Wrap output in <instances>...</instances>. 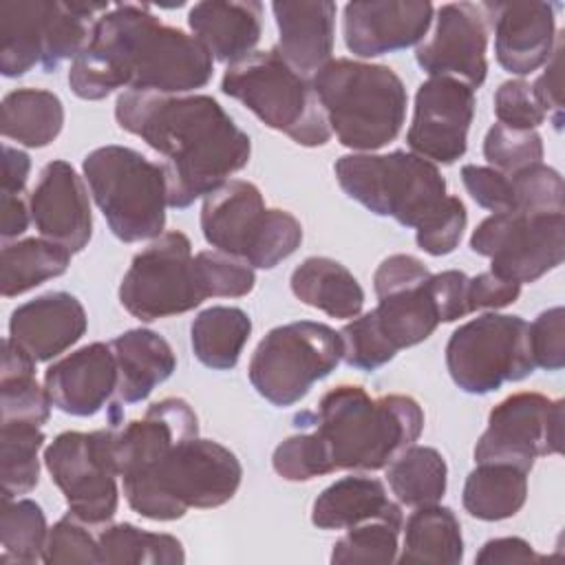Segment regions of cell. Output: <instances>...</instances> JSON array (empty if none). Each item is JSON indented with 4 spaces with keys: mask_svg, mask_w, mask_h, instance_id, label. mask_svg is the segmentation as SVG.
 Instances as JSON below:
<instances>
[{
    "mask_svg": "<svg viewBox=\"0 0 565 565\" xmlns=\"http://www.w3.org/2000/svg\"><path fill=\"white\" fill-rule=\"evenodd\" d=\"M521 294V285L516 280L503 278L494 271H481L468 278V309L470 313L477 309H501L512 305Z\"/></svg>",
    "mask_w": 565,
    "mask_h": 565,
    "instance_id": "f5cc1de1",
    "label": "cell"
},
{
    "mask_svg": "<svg viewBox=\"0 0 565 565\" xmlns=\"http://www.w3.org/2000/svg\"><path fill=\"white\" fill-rule=\"evenodd\" d=\"M271 466L287 481H311L333 472L329 452L313 430L282 439L271 455Z\"/></svg>",
    "mask_w": 565,
    "mask_h": 565,
    "instance_id": "7bdbcfd3",
    "label": "cell"
},
{
    "mask_svg": "<svg viewBox=\"0 0 565 565\" xmlns=\"http://www.w3.org/2000/svg\"><path fill=\"white\" fill-rule=\"evenodd\" d=\"M527 470L503 463L481 461L466 477L461 503L479 521H503L514 516L527 499Z\"/></svg>",
    "mask_w": 565,
    "mask_h": 565,
    "instance_id": "4dcf8cb0",
    "label": "cell"
},
{
    "mask_svg": "<svg viewBox=\"0 0 565 565\" xmlns=\"http://www.w3.org/2000/svg\"><path fill=\"white\" fill-rule=\"evenodd\" d=\"M51 397L35 380V360L9 335L2 340L0 413L2 422L42 426L51 417Z\"/></svg>",
    "mask_w": 565,
    "mask_h": 565,
    "instance_id": "e575fe53",
    "label": "cell"
},
{
    "mask_svg": "<svg viewBox=\"0 0 565 565\" xmlns=\"http://www.w3.org/2000/svg\"><path fill=\"white\" fill-rule=\"evenodd\" d=\"M545 556L536 554L534 547L521 539V536H501L490 539L481 545V550L475 556V563L479 565H510V563H536Z\"/></svg>",
    "mask_w": 565,
    "mask_h": 565,
    "instance_id": "6f0895ef",
    "label": "cell"
},
{
    "mask_svg": "<svg viewBox=\"0 0 565 565\" xmlns=\"http://www.w3.org/2000/svg\"><path fill=\"white\" fill-rule=\"evenodd\" d=\"M252 335V320L238 307H207L190 327L194 358L214 371H230L238 364L243 347Z\"/></svg>",
    "mask_w": 565,
    "mask_h": 565,
    "instance_id": "836d02e7",
    "label": "cell"
},
{
    "mask_svg": "<svg viewBox=\"0 0 565 565\" xmlns=\"http://www.w3.org/2000/svg\"><path fill=\"white\" fill-rule=\"evenodd\" d=\"M483 157L490 168L512 174L543 161V139L536 130L492 124L483 139Z\"/></svg>",
    "mask_w": 565,
    "mask_h": 565,
    "instance_id": "b9f144b4",
    "label": "cell"
},
{
    "mask_svg": "<svg viewBox=\"0 0 565 565\" xmlns=\"http://www.w3.org/2000/svg\"><path fill=\"white\" fill-rule=\"evenodd\" d=\"M71 265V252L46 238H24L2 247L0 289L15 298L51 278L62 276Z\"/></svg>",
    "mask_w": 565,
    "mask_h": 565,
    "instance_id": "8d00e7d4",
    "label": "cell"
},
{
    "mask_svg": "<svg viewBox=\"0 0 565 565\" xmlns=\"http://www.w3.org/2000/svg\"><path fill=\"white\" fill-rule=\"evenodd\" d=\"M199 435V417L181 397H166L148 406L143 417L115 424V463L119 477L143 470L177 441Z\"/></svg>",
    "mask_w": 565,
    "mask_h": 565,
    "instance_id": "cb8c5ba5",
    "label": "cell"
},
{
    "mask_svg": "<svg viewBox=\"0 0 565 565\" xmlns=\"http://www.w3.org/2000/svg\"><path fill=\"white\" fill-rule=\"evenodd\" d=\"M194 38L225 64L249 57L263 33V4L256 0H205L188 13Z\"/></svg>",
    "mask_w": 565,
    "mask_h": 565,
    "instance_id": "484cf974",
    "label": "cell"
},
{
    "mask_svg": "<svg viewBox=\"0 0 565 565\" xmlns=\"http://www.w3.org/2000/svg\"><path fill=\"white\" fill-rule=\"evenodd\" d=\"M512 185L514 212H563L565 185L558 170L534 163L508 174Z\"/></svg>",
    "mask_w": 565,
    "mask_h": 565,
    "instance_id": "ee69618b",
    "label": "cell"
},
{
    "mask_svg": "<svg viewBox=\"0 0 565 565\" xmlns=\"http://www.w3.org/2000/svg\"><path fill=\"white\" fill-rule=\"evenodd\" d=\"M221 90L249 108L267 128L278 130L305 148L324 146L331 139L327 115L307 82L278 53V49L254 51L230 64Z\"/></svg>",
    "mask_w": 565,
    "mask_h": 565,
    "instance_id": "30bf717a",
    "label": "cell"
},
{
    "mask_svg": "<svg viewBox=\"0 0 565 565\" xmlns=\"http://www.w3.org/2000/svg\"><path fill=\"white\" fill-rule=\"evenodd\" d=\"M31 221L42 238L82 252L93 236V212L88 190L68 161H49L29 194Z\"/></svg>",
    "mask_w": 565,
    "mask_h": 565,
    "instance_id": "ffe728a7",
    "label": "cell"
},
{
    "mask_svg": "<svg viewBox=\"0 0 565 565\" xmlns=\"http://www.w3.org/2000/svg\"><path fill=\"white\" fill-rule=\"evenodd\" d=\"M435 7L426 0H364L344 4L342 33L358 57L404 51L424 40Z\"/></svg>",
    "mask_w": 565,
    "mask_h": 565,
    "instance_id": "d6986e66",
    "label": "cell"
},
{
    "mask_svg": "<svg viewBox=\"0 0 565 565\" xmlns=\"http://www.w3.org/2000/svg\"><path fill=\"white\" fill-rule=\"evenodd\" d=\"M563 399L534 391L512 393L490 411L488 428L475 446V461H503L530 472L536 457L563 450Z\"/></svg>",
    "mask_w": 565,
    "mask_h": 565,
    "instance_id": "2e32d148",
    "label": "cell"
},
{
    "mask_svg": "<svg viewBox=\"0 0 565 565\" xmlns=\"http://www.w3.org/2000/svg\"><path fill=\"white\" fill-rule=\"evenodd\" d=\"M463 561V536L455 512L446 505L433 503L415 508L404 525V545L397 554L402 565L448 563Z\"/></svg>",
    "mask_w": 565,
    "mask_h": 565,
    "instance_id": "1f68e13d",
    "label": "cell"
},
{
    "mask_svg": "<svg viewBox=\"0 0 565 565\" xmlns=\"http://www.w3.org/2000/svg\"><path fill=\"white\" fill-rule=\"evenodd\" d=\"M466 289H468V276L459 269H448L430 276V291L437 302L441 322H455L470 313Z\"/></svg>",
    "mask_w": 565,
    "mask_h": 565,
    "instance_id": "9f6ffc18",
    "label": "cell"
},
{
    "mask_svg": "<svg viewBox=\"0 0 565 565\" xmlns=\"http://www.w3.org/2000/svg\"><path fill=\"white\" fill-rule=\"evenodd\" d=\"M241 479L238 457L199 435L177 441L154 463L121 477L128 505L150 521H177L190 508H218L236 494Z\"/></svg>",
    "mask_w": 565,
    "mask_h": 565,
    "instance_id": "277c9868",
    "label": "cell"
},
{
    "mask_svg": "<svg viewBox=\"0 0 565 565\" xmlns=\"http://www.w3.org/2000/svg\"><path fill=\"white\" fill-rule=\"evenodd\" d=\"M42 563H99V543L90 525L73 516H62L51 530L44 545Z\"/></svg>",
    "mask_w": 565,
    "mask_h": 565,
    "instance_id": "7dc6e473",
    "label": "cell"
},
{
    "mask_svg": "<svg viewBox=\"0 0 565 565\" xmlns=\"http://www.w3.org/2000/svg\"><path fill=\"white\" fill-rule=\"evenodd\" d=\"M563 38H556L554 51L547 60V66L543 75L532 84V93L541 108L545 110L547 119L554 124L556 130H561L563 124V99H561V86H563Z\"/></svg>",
    "mask_w": 565,
    "mask_h": 565,
    "instance_id": "11a10c76",
    "label": "cell"
},
{
    "mask_svg": "<svg viewBox=\"0 0 565 565\" xmlns=\"http://www.w3.org/2000/svg\"><path fill=\"white\" fill-rule=\"evenodd\" d=\"M338 333L342 340V360L351 369L371 373L395 358V351L388 347L369 311L353 318Z\"/></svg>",
    "mask_w": 565,
    "mask_h": 565,
    "instance_id": "bcb514c9",
    "label": "cell"
},
{
    "mask_svg": "<svg viewBox=\"0 0 565 565\" xmlns=\"http://www.w3.org/2000/svg\"><path fill=\"white\" fill-rule=\"evenodd\" d=\"M46 539H49L46 516L33 499L2 497L0 565H7V563L31 565L42 561Z\"/></svg>",
    "mask_w": 565,
    "mask_h": 565,
    "instance_id": "ab89813d",
    "label": "cell"
},
{
    "mask_svg": "<svg viewBox=\"0 0 565 565\" xmlns=\"http://www.w3.org/2000/svg\"><path fill=\"white\" fill-rule=\"evenodd\" d=\"M311 88L331 132L351 150L384 148L399 135L406 119V86L384 64L335 57L311 75Z\"/></svg>",
    "mask_w": 565,
    "mask_h": 565,
    "instance_id": "5b68a950",
    "label": "cell"
},
{
    "mask_svg": "<svg viewBox=\"0 0 565 565\" xmlns=\"http://www.w3.org/2000/svg\"><path fill=\"white\" fill-rule=\"evenodd\" d=\"M461 181L477 205L490 210L492 214L514 212L512 185H510L508 174H503L490 166L466 163L461 168Z\"/></svg>",
    "mask_w": 565,
    "mask_h": 565,
    "instance_id": "816d5d0a",
    "label": "cell"
},
{
    "mask_svg": "<svg viewBox=\"0 0 565 565\" xmlns=\"http://www.w3.org/2000/svg\"><path fill=\"white\" fill-rule=\"evenodd\" d=\"M214 57L185 31L163 24L148 4H113L71 62L68 86L79 99H104L117 88L185 95L203 88Z\"/></svg>",
    "mask_w": 565,
    "mask_h": 565,
    "instance_id": "7a4b0ae2",
    "label": "cell"
},
{
    "mask_svg": "<svg viewBox=\"0 0 565 565\" xmlns=\"http://www.w3.org/2000/svg\"><path fill=\"white\" fill-rule=\"evenodd\" d=\"M31 172V159L20 148H13L9 143L2 146V190L11 194H22L26 179Z\"/></svg>",
    "mask_w": 565,
    "mask_h": 565,
    "instance_id": "91938a15",
    "label": "cell"
},
{
    "mask_svg": "<svg viewBox=\"0 0 565 565\" xmlns=\"http://www.w3.org/2000/svg\"><path fill=\"white\" fill-rule=\"evenodd\" d=\"M446 369L470 395H488L505 382L534 373L527 322L521 316L483 313L452 331L446 344Z\"/></svg>",
    "mask_w": 565,
    "mask_h": 565,
    "instance_id": "7c38bea8",
    "label": "cell"
},
{
    "mask_svg": "<svg viewBox=\"0 0 565 565\" xmlns=\"http://www.w3.org/2000/svg\"><path fill=\"white\" fill-rule=\"evenodd\" d=\"M203 300L205 291L194 267L192 243L179 230L152 238L132 258L119 285L121 307L141 322L192 311Z\"/></svg>",
    "mask_w": 565,
    "mask_h": 565,
    "instance_id": "5bb4252c",
    "label": "cell"
},
{
    "mask_svg": "<svg viewBox=\"0 0 565 565\" xmlns=\"http://www.w3.org/2000/svg\"><path fill=\"white\" fill-rule=\"evenodd\" d=\"M46 435L29 422L0 424V477L2 497H20L31 492L40 479L38 452Z\"/></svg>",
    "mask_w": 565,
    "mask_h": 565,
    "instance_id": "f35d334b",
    "label": "cell"
},
{
    "mask_svg": "<svg viewBox=\"0 0 565 565\" xmlns=\"http://www.w3.org/2000/svg\"><path fill=\"white\" fill-rule=\"evenodd\" d=\"M117 362V404L143 402L177 369L168 340L152 329H128L110 340Z\"/></svg>",
    "mask_w": 565,
    "mask_h": 565,
    "instance_id": "4316f807",
    "label": "cell"
},
{
    "mask_svg": "<svg viewBox=\"0 0 565 565\" xmlns=\"http://www.w3.org/2000/svg\"><path fill=\"white\" fill-rule=\"evenodd\" d=\"M289 285L298 300L331 318L353 320L364 307V289L358 278L342 263L327 256L305 258L291 271Z\"/></svg>",
    "mask_w": 565,
    "mask_h": 565,
    "instance_id": "f1b7e54d",
    "label": "cell"
},
{
    "mask_svg": "<svg viewBox=\"0 0 565 565\" xmlns=\"http://www.w3.org/2000/svg\"><path fill=\"white\" fill-rule=\"evenodd\" d=\"M88 320L84 305L68 291H49L11 311L9 338L35 362H49L71 349Z\"/></svg>",
    "mask_w": 565,
    "mask_h": 565,
    "instance_id": "603a6c76",
    "label": "cell"
},
{
    "mask_svg": "<svg viewBox=\"0 0 565 565\" xmlns=\"http://www.w3.org/2000/svg\"><path fill=\"white\" fill-rule=\"evenodd\" d=\"M428 276H430V271L419 258H415L411 254H393L377 265V269L373 274V289H375V296L380 298L391 291L404 289L408 285L422 282Z\"/></svg>",
    "mask_w": 565,
    "mask_h": 565,
    "instance_id": "db71d44e",
    "label": "cell"
},
{
    "mask_svg": "<svg viewBox=\"0 0 565 565\" xmlns=\"http://www.w3.org/2000/svg\"><path fill=\"white\" fill-rule=\"evenodd\" d=\"M342 360V340L324 322L296 320L267 331L252 353L247 375L269 404L285 408L300 402Z\"/></svg>",
    "mask_w": 565,
    "mask_h": 565,
    "instance_id": "8fae6325",
    "label": "cell"
},
{
    "mask_svg": "<svg viewBox=\"0 0 565 565\" xmlns=\"http://www.w3.org/2000/svg\"><path fill=\"white\" fill-rule=\"evenodd\" d=\"M203 238L252 269H274L302 243L300 221L280 207H265L252 181L230 179L201 205Z\"/></svg>",
    "mask_w": 565,
    "mask_h": 565,
    "instance_id": "9c48e42d",
    "label": "cell"
},
{
    "mask_svg": "<svg viewBox=\"0 0 565 565\" xmlns=\"http://www.w3.org/2000/svg\"><path fill=\"white\" fill-rule=\"evenodd\" d=\"M399 525L388 521H366L353 525L342 534L333 550L331 563L333 565H355V563H395L397 561V539Z\"/></svg>",
    "mask_w": 565,
    "mask_h": 565,
    "instance_id": "60d3db41",
    "label": "cell"
},
{
    "mask_svg": "<svg viewBox=\"0 0 565 565\" xmlns=\"http://www.w3.org/2000/svg\"><path fill=\"white\" fill-rule=\"evenodd\" d=\"M51 404L73 417L99 413L117 391V362L110 344L93 342L53 362L44 373Z\"/></svg>",
    "mask_w": 565,
    "mask_h": 565,
    "instance_id": "7402d4cb",
    "label": "cell"
},
{
    "mask_svg": "<svg viewBox=\"0 0 565 565\" xmlns=\"http://www.w3.org/2000/svg\"><path fill=\"white\" fill-rule=\"evenodd\" d=\"M194 267L205 291V298H241L247 296L256 282L254 269L247 263L218 249L199 252L194 256Z\"/></svg>",
    "mask_w": 565,
    "mask_h": 565,
    "instance_id": "f6af8a7d",
    "label": "cell"
},
{
    "mask_svg": "<svg viewBox=\"0 0 565 565\" xmlns=\"http://www.w3.org/2000/svg\"><path fill=\"white\" fill-rule=\"evenodd\" d=\"M313 430L335 470H382L424 430V411L411 395L371 397L362 386L340 384L320 397L318 411L294 417Z\"/></svg>",
    "mask_w": 565,
    "mask_h": 565,
    "instance_id": "3957f363",
    "label": "cell"
},
{
    "mask_svg": "<svg viewBox=\"0 0 565 565\" xmlns=\"http://www.w3.org/2000/svg\"><path fill=\"white\" fill-rule=\"evenodd\" d=\"M486 24L494 31V55L503 71L530 75L547 64L556 44V4L481 2Z\"/></svg>",
    "mask_w": 565,
    "mask_h": 565,
    "instance_id": "44dd1931",
    "label": "cell"
},
{
    "mask_svg": "<svg viewBox=\"0 0 565 565\" xmlns=\"http://www.w3.org/2000/svg\"><path fill=\"white\" fill-rule=\"evenodd\" d=\"M108 2L11 0L0 4V73L20 77L33 66L53 73L88 44Z\"/></svg>",
    "mask_w": 565,
    "mask_h": 565,
    "instance_id": "ba28073f",
    "label": "cell"
},
{
    "mask_svg": "<svg viewBox=\"0 0 565 565\" xmlns=\"http://www.w3.org/2000/svg\"><path fill=\"white\" fill-rule=\"evenodd\" d=\"M494 115L499 124L525 130H536L547 119L545 110L532 93V86L525 79H508L497 88Z\"/></svg>",
    "mask_w": 565,
    "mask_h": 565,
    "instance_id": "f907efd6",
    "label": "cell"
},
{
    "mask_svg": "<svg viewBox=\"0 0 565 565\" xmlns=\"http://www.w3.org/2000/svg\"><path fill=\"white\" fill-rule=\"evenodd\" d=\"M475 106L477 97L468 84L428 77L415 93L413 121L406 132L408 148L433 163H455L466 154Z\"/></svg>",
    "mask_w": 565,
    "mask_h": 565,
    "instance_id": "e0dca14e",
    "label": "cell"
},
{
    "mask_svg": "<svg viewBox=\"0 0 565 565\" xmlns=\"http://www.w3.org/2000/svg\"><path fill=\"white\" fill-rule=\"evenodd\" d=\"M0 130L26 148H44L64 126L62 99L44 88H15L2 97Z\"/></svg>",
    "mask_w": 565,
    "mask_h": 565,
    "instance_id": "d6a6232c",
    "label": "cell"
},
{
    "mask_svg": "<svg viewBox=\"0 0 565 565\" xmlns=\"http://www.w3.org/2000/svg\"><path fill=\"white\" fill-rule=\"evenodd\" d=\"M344 194L377 216L419 230L448 201L437 163L406 150L344 154L333 166Z\"/></svg>",
    "mask_w": 565,
    "mask_h": 565,
    "instance_id": "8992f818",
    "label": "cell"
},
{
    "mask_svg": "<svg viewBox=\"0 0 565 565\" xmlns=\"http://www.w3.org/2000/svg\"><path fill=\"white\" fill-rule=\"evenodd\" d=\"M488 24L479 4L448 2L437 9L435 31L415 51V60L430 77H452L472 90L486 82Z\"/></svg>",
    "mask_w": 565,
    "mask_h": 565,
    "instance_id": "ac0fdd59",
    "label": "cell"
},
{
    "mask_svg": "<svg viewBox=\"0 0 565 565\" xmlns=\"http://www.w3.org/2000/svg\"><path fill=\"white\" fill-rule=\"evenodd\" d=\"M366 521L404 525L402 510L386 494L380 479L349 475L324 488L311 505V523L320 530H349Z\"/></svg>",
    "mask_w": 565,
    "mask_h": 565,
    "instance_id": "83f0119b",
    "label": "cell"
},
{
    "mask_svg": "<svg viewBox=\"0 0 565 565\" xmlns=\"http://www.w3.org/2000/svg\"><path fill=\"white\" fill-rule=\"evenodd\" d=\"M386 481L402 505H433L446 494L448 466L437 448L413 444L386 466Z\"/></svg>",
    "mask_w": 565,
    "mask_h": 565,
    "instance_id": "d590c367",
    "label": "cell"
},
{
    "mask_svg": "<svg viewBox=\"0 0 565 565\" xmlns=\"http://www.w3.org/2000/svg\"><path fill=\"white\" fill-rule=\"evenodd\" d=\"M278 24V53L300 75L318 73L333 53L335 4L329 0H278L271 4Z\"/></svg>",
    "mask_w": 565,
    "mask_h": 565,
    "instance_id": "d4e9b609",
    "label": "cell"
},
{
    "mask_svg": "<svg viewBox=\"0 0 565 565\" xmlns=\"http://www.w3.org/2000/svg\"><path fill=\"white\" fill-rule=\"evenodd\" d=\"M430 276L422 282L380 296L377 307L369 311L395 353L424 342L441 324L439 309L430 291Z\"/></svg>",
    "mask_w": 565,
    "mask_h": 565,
    "instance_id": "f546056e",
    "label": "cell"
},
{
    "mask_svg": "<svg viewBox=\"0 0 565 565\" xmlns=\"http://www.w3.org/2000/svg\"><path fill=\"white\" fill-rule=\"evenodd\" d=\"M468 223L466 205L459 196L448 194L446 205L419 230H415L417 247L430 256H446L459 245Z\"/></svg>",
    "mask_w": 565,
    "mask_h": 565,
    "instance_id": "c3c4849f",
    "label": "cell"
},
{
    "mask_svg": "<svg viewBox=\"0 0 565 565\" xmlns=\"http://www.w3.org/2000/svg\"><path fill=\"white\" fill-rule=\"evenodd\" d=\"M44 466L73 516L90 527L110 523L119 505L115 424L93 433H60L44 448Z\"/></svg>",
    "mask_w": 565,
    "mask_h": 565,
    "instance_id": "4fadbf2b",
    "label": "cell"
},
{
    "mask_svg": "<svg viewBox=\"0 0 565 565\" xmlns=\"http://www.w3.org/2000/svg\"><path fill=\"white\" fill-rule=\"evenodd\" d=\"M530 351L534 366L545 371H561L565 366V311L563 307H552L527 324Z\"/></svg>",
    "mask_w": 565,
    "mask_h": 565,
    "instance_id": "681fc988",
    "label": "cell"
},
{
    "mask_svg": "<svg viewBox=\"0 0 565 565\" xmlns=\"http://www.w3.org/2000/svg\"><path fill=\"white\" fill-rule=\"evenodd\" d=\"M470 249L490 258V271L534 282L556 269L565 256L563 212H499L483 218L470 234Z\"/></svg>",
    "mask_w": 565,
    "mask_h": 565,
    "instance_id": "9a60e30c",
    "label": "cell"
},
{
    "mask_svg": "<svg viewBox=\"0 0 565 565\" xmlns=\"http://www.w3.org/2000/svg\"><path fill=\"white\" fill-rule=\"evenodd\" d=\"M31 223V210L29 201L22 199V194L0 192V234L4 241L18 238L26 232Z\"/></svg>",
    "mask_w": 565,
    "mask_h": 565,
    "instance_id": "680465c9",
    "label": "cell"
},
{
    "mask_svg": "<svg viewBox=\"0 0 565 565\" xmlns=\"http://www.w3.org/2000/svg\"><path fill=\"white\" fill-rule=\"evenodd\" d=\"M115 119L166 159L168 207L174 210L221 188L252 154L249 135L210 95L124 90Z\"/></svg>",
    "mask_w": 565,
    "mask_h": 565,
    "instance_id": "6da1fadb",
    "label": "cell"
},
{
    "mask_svg": "<svg viewBox=\"0 0 565 565\" xmlns=\"http://www.w3.org/2000/svg\"><path fill=\"white\" fill-rule=\"evenodd\" d=\"M82 172L110 232L121 243L163 234L168 181L161 163L128 146L108 143L84 157Z\"/></svg>",
    "mask_w": 565,
    "mask_h": 565,
    "instance_id": "52a82bcc",
    "label": "cell"
},
{
    "mask_svg": "<svg viewBox=\"0 0 565 565\" xmlns=\"http://www.w3.org/2000/svg\"><path fill=\"white\" fill-rule=\"evenodd\" d=\"M99 563L108 565H181L183 545L172 534L146 532L132 523L104 525L97 534Z\"/></svg>",
    "mask_w": 565,
    "mask_h": 565,
    "instance_id": "74e56055",
    "label": "cell"
}]
</instances>
